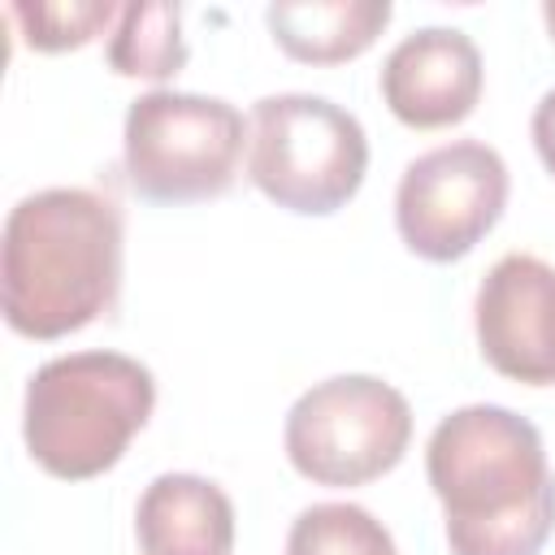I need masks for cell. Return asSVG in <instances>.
Segmentation results:
<instances>
[{
  "mask_svg": "<svg viewBox=\"0 0 555 555\" xmlns=\"http://www.w3.org/2000/svg\"><path fill=\"white\" fill-rule=\"evenodd\" d=\"M382 100L412 130L464 121L481 100V52L455 26H421L382 61Z\"/></svg>",
  "mask_w": 555,
  "mask_h": 555,
  "instance_id": "cell-9",
  "label": "cell"
},
{
  "mask_svg": "<svg viewBox=\"0 0 555 555\" xmlns=\"http://www.w3.org/2000/svg\"><path fill=\"white\" fill-rule=\"evenodd\" d=\"M108 65L121 78H173L186 65L182 9L169 0H134L121 4L117 26L108 35Z\"/></svg>",
  "mask_w": 555,
  "mask_h": 555,
  "instance_id": "cell-12",
  "label": "cell"
},
{
  "mask_svg": "<svg viewBox=\"0 0 555 555\" xmlns=\"http://www.w3.org/2000/svg\"><path fill=\"white\" fill-rule=\"evenodd\" d=\"M473 312L481 356L494 373L555 386V269L542 256H499L477 286Z\"/></svg>",
  "mask_w": 555,
  "mask_h": 555,
  "instance_id": "cell-8",
  "label": "cell"
},
{
  "mask_svg": "<svg viewBox=\"0 0 555 555\" xmlns=\"http://www.w3.org/2000/svg\"><path fill=\"white\" fill-rule=\"evenodd\" d=\"M121 9L113 0H17L9 17L22 26V39L35 52H65L91 43Z\"/></svg>",
  "mask_w": 555,
  "mask_h": 555,
  "instance_id": "cell-14",
  "label": "cell"
},
{
  "mask_svg": "<svg viewBox=\"0 0 555 555\" xmlns=\"http://www.w3.org/2000/svg\"><path fill=\"white\" fill-rule=\"evenodd\" d=\"M121 212L87 186H48L13 204L0 243L4 321L22 338H65L117 304Z\"/></svg>",
  "mask_w": 555,
  "mask_h": 555,
  "instance_id": "cell-2",
  "label": "cell"
},
{
  "mask_svg": "<svg viewBox=\"0 0 555 555\" xmlns=\"http://www.w3.org/2000/svg\"><path fill=\"white\" fill-rule=\"evenodd\" d=\"M529 130H533V147H538V156H542L546 173L555 178V87H551V91L538 100Z\"/></svg>",
  "mask_w": 555,
  "mask_h": 555,
  "instance_id": "cell-15",
  "label": "cell"
},
{
  "mask_svg": "<svg viewBox=\"0 0 555 555\" xmlns=\"http://www.w3.org/2000/svg\"><path fill=\"white\" fill-rule=\"evenodd\" d=\"M369 173V139L356 113L325 95L282 91L251 104L247 178L299 217L338 212Z\"/></svg>",
  "mask_w": 555,
  "mask_h": 555,
  "instance_id": "cell-4",
  "label": "cell"
},
{
  "mask_svg": "<svg viewBox=\"0 0 555 555\" xmlns=\"http://www.w3.org/2000/svg\"><path fill=\"white\" fill-rule=\"evenodd\" d=\"M451 555H538L555 533V473L542 434L499 403L442 416L425 447Z\"/></svg>",
  "mask_w": 555,
  "mask_h": 555,
  "instance_id": "cell-1",
  "label": "cell"
},
{
  "mask_svg": "<svg viewBox=\"0 0 555 555\" xmlns=\"http://www.w3.org/2000/svg\"><path fill=\"white\" fill-rule=\"evenodd\" d=\"M286 555H399L390 529L360 503H312L286 533Z\"/></svg>",
  "mask_w": 555,
  "mask_h": 555,
  "instance_id": "cell-13",
  "label": "cell"
},
{
  "mask_svg": "<svg viewBox=\"0 0 555 555\" xmlns=\"http://www.w3.org/2000/svg\"><path fill=\"white\" fill-rule=\"evenodd\" d=\"M243 143L247 121L221 95L147 91L126 108V178L152 204L225 195L238 178Z\"/></svg>",
  "mask_w": 555,
  "mask_h": 555,
  "instance_id": "cell-5",
  "label": "cell"
},
{
  "mask_svg": "<svg viewBox=\"0 0 555 555\" xmlns=\"http://www.w3.org/2000/svg\"><path fill=\"white\" fill-rule=\"evenodd\" d=\"M282 442L299 477L317 486H364L403 460L412 408L373 373H338L291 403Z\"/></svg>",
  "mask_w": 555,
  "mask_h": 555,
  "instance_id": "cell-6",
  "label": "cell"
},
{
  "mask_svg": "<svg viewBox=\"0 0 555 555\" xmlns=\"http://www.w3.org/2000/svg\"><path fill=\"white\" fill-rule=\"evenodd\" d=\"M264 22L278 48L304 65H338L360 56L390 22L386 0H304L269 4Z\"/></svg>",
  "mask_w": 555,
  "mask_h": 555,
  "instance_id": "cell-11",
  "label": "cell"
},
{
  "mask_svg": "<svg viewBox=\"0 0 555 555\" xmlns=\"http://www.w3.org/2000/svg\"><path fill=\"white\" fill-rule=\"evenodd\" d=\"M152 408L156 382L147 364L121 351H74L30 373L22 438L43 473L87 481L126 455Z\"/></svg>",
  "mask_w": 555,
  "mask_h": 555,
  "instance_id": "cell-3",
  "label": "cell"
},
{
  "mask_svg": "<svg viewBox=\"0 0 555 555\" xmlns=\"http://www.w3.org/2000/svg\"><path fill=\"white\" fill-rule=\"evenodd\" d=\"M507 208V165L481 139L421 152L395 191V225L408 251L434 264L468 256Z\"/></svg>",
  "mask_w": 555,
  "mask_h": 555,
  "instance_id": "cell-7",
  "label": "cell"
},
{
  "mask_svg": "<svg viewBox=\"0 0 555 555\" xmlns=\"http://www.w3.org/2000/svg\"><path fill=\"white\" fill-rule=\"evenodd\" d=\"M542 17H546V30H551V39H555V0L542 4Z\"/></svg>",
  "mask_w": 555,
  "mask_h": 555,
  "instance_id": "cell-16",
  "label": "cell"
},
{
  "mask_svg": "<svg viewBox=\"0 0 555 555\" xmlns=\"http://www.w3.org/2000/svg\"><path fill=\"white\" fill-rule=\"evenodd\" d=\"M143 555H230L234 503L199 473H160L134 507Z\"/></svg>",
  "mask_w": 555,
  "mask_h": 555,
  "instance_id": "cell-10",
  "label": "cell"
}]
</instances>
